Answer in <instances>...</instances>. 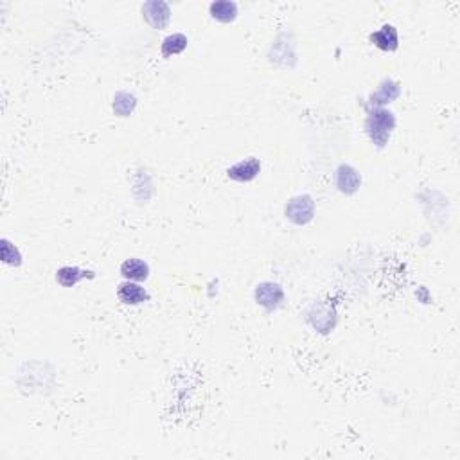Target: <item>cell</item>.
<instances>
[{"instance_id":"30bf717a","label":"cell","mask_w":460,"mask_h":460,"mask_svg":"<svg viewBox=\"0 0 460 460\" xmlns=\"http://www.w3.org/2000/svg\"><path fill=\"white\" fill-rule=\"evenodd\" d=\"M94 279V271L81 270L77 266H63L56 271V280L63 288H74L83 279Z\"/></svg>"},{"instance_id":"5bb4252c","label":"cell","mask_w":460,"mask_h":460,"mask_svg":"<svg viewBox=\"0 0 460 460\" xmlns=\"http://www.w3.org/2000/svg\"><path fill=\"white\" fill-rule=\"evenodd\" d=\"M137 106V97L130 92H119L114 97V112L119 117H128Z\"/></svg>"},{"instance_id":"9a60e30c","label":"cell","mask_w":460,"mask_h":460,"mask_svg":"<svg viewBox=\"0 0 460 460\" xmlns=\"http://www.w3.org/2000/svg\"><path fill=\"white\" fill-rule=\"evenodd\" d=\"M2 261L5 265L11 266H20L22 265V254L13 243L8 241V239H2Z\"/></svg>"},{"instance_id":"4fadbf2b","label":"cell","mask_w":460,"mask_h":460,"mask_svg":"<svg viewBox=\"0 0 460 460\" xmlns=\"http://www.w3.org/2000/svg\"><path fill=\"white\" fill-rule=\"evenodd\" d=\"M187 43H189V40H187V36L185 34H180V33H175V34H169L167 38H164V42H162V56H175V54H180L184 53L185 49H187Z\"/></svg>"},{"instance_id":"8992f818","label":"cell","mask_w":460,"mask_h":460,"mask_svg":"<svg viewBox=\"0 0 460 460\" xmlns=\"http://www.w3.org/2000/svg\"><path fill=\"white\" fill-rule=\"evenodd\" d=\"M261 173V162L256 157H248L245 160L237 162L232 167H228L227 175L236 182H252Z\"/></svg>"},{"instance_id":"3957f363","label":"cell","mask_w":460,"mask_h":460,"mask_svg":"<svg viewBox=\"0 0 460 460\" xmlns=\"http://www.w3.org/2000/svg\"><path fill=\"white\" fill-rule=\"evenodd\" d=\"M143 16L153 29H166L171 20V8L164 0H149L143 5Z\"/></svg>"},{"instance_id":"7c38bea8","label":"cell","mask_w":460,"mask_h":460,"mask_svg":"<svg viewBox=\"0 0 460 460\" xmlns=\"http://www.w3.org/2000/svg\"><path fill=\"white\" fill-rule=\"evenodd\" d=\"M210 16L214 20H218V22H223V24H228V22H234L237 16V4L232 2V0H218V2H213L209 5Z\"/></svg>"},{"instance_id":"9c48e42d","label":"cell","mask_w":460,"mask_h":460,"mask_svg":"<svg viewBox=\"0 0 460 460\" xmlns=\"http://www.w3.org/2000/svg\"><path fill=\"white\" fill-rule=\"evenodd\" d=\"M121 276L126 280H133V282H141L149 277V266L143 259L132 257L121 265Z\"/></svg>"},{"instance_id":"8fae6325","label":"cell","mask_w":460,"mask_h":460,"mask_svg":"<svg viewBox=\"0 0 460 460\" xmlns=\"http://www.w3.org/2000/svg\"><path fill=\"white\" fill-rule=\"evenodd\" d=\"M399 94H401V88H399L398 83H394L392 80H385L380 85V88H378V92L370 95V105L376 106V108H381L390 101H394Z\"/></svg>"},{"instance_id":"7a4b0ae2","label":"cell","mask_w":460,"mask_h":460,"mask_svg":"<svg viewBox=\"0 0 460 460\" xmlns=\"http://www.w3.org/2000/svg\"><path fill=\"white\" fill-rule=\"evenodd\" d=\"M286 218L295 225H308L315 216V202L309 195L295 196L288 202L285 209Z\"/></svg>"},{"instance_id":"6da1fadb","label":"cell","mask_w":460,"mask_h":460,"mask_svg":"<svg viewBox=\"0 0 460 460\" xmlns=\"http://www.w3.org/2000/svg\"><path fill=\"white\" fill-rule=\"evenodd\" d=\"M396 128L394 114L387 108H374L365 121V132L370 141L378 147H385L389 143L390 133Z\"/></svg>"},{"instance_id":"5b68a950","label":"cell","mask_w":460,"mask_h":460,"mask_svg":"<svg viewBox=\"0 0 460 460\" xmlns=\"http://www.w3.org/2000/svg\"><path fill=\"white\" fill-rule=\"evenodd\" d=\"M117 297L123 304H128V306H138V304L147 302L152 299V295L147 293L146 288L138 285V282H133V280H124L117 286Z\"/></svg>"},{"instance_id":"52a82bcc","label":"cell","mask_w":460,"mask_h":460,"mask_svg":"<svg viewBox=\"0 0 460 460\" xmlns=\"http://www.w3.org/2000/svg\"><path fill=\"white\" fill-rule=\"evenodd\" d=\"M337 185L340 193L343 195L351 196L354 195L356 191L360 189L361 185V175L358 173V169H354L349 164H342V166L337 169Z\"/></svg>"},{"instance_id":"277c9868","label":"cell","mask_w":460,"mask_h":460,"mask_svg":"<svg viewBox=\"0 0 460 460\" xmlns=\"http://www.w3.org/2000/svg\"><path fill=\"white\" fill-rule=\"evenodd\" d=\"M254 297H256V302L261 308H265L266 311H274L285 300V289H282L280 285H277V282H261L256 288Z\"/></svg>"},{"instance_id":"ba28073f","label":"cell","mask_w":460,"mask_h":460,"mask_svg":"<svg viewBox=\"0 0 460 460\" xmlns=\"http://www.w3.org/2000/svg\"><path fill=\"white\" fill-rule=\"evenodd\" d=\"M370 42L374 43L378 49L385 51V53H392V51H396L399 47L398 29L394 25L385 24L383 27L370 34Z\"/></svg>"}]
</instances>
